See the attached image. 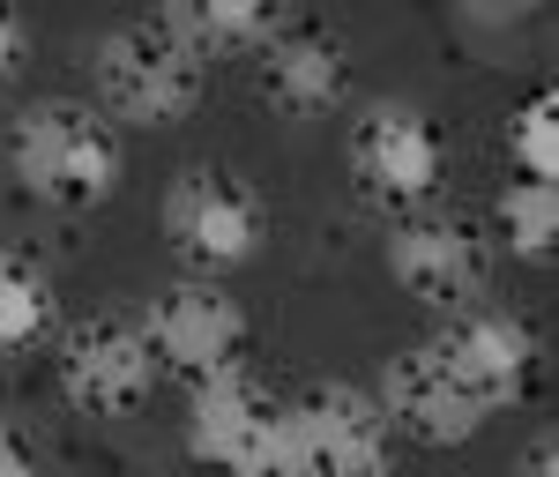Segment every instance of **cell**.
Segmentation results:
<instances>
[{"label": "cell", "mask_w": 559, "mask_h": 477, "mask_svg": "<svg viewBox=\"0 0 559 477\" xmlns=\"http://www.w3.org/2000/svg\"><path fill=\"white\" fill-rule=\"evenodd\" d=\"M350 179L381 210H418L440 187V134L418 105H373L350 128Z\"/></svg>", "instance_id": "8992f818"}, {"label": "cell", "mask_w": 559, "mask_h": 477, "mask_svg": "<svg viewBox=\"0 0 559 477\" xmlns=\"http://www.w3.org/2000/svg\"><path fill=\"white\" fill-rule=\"evenodd\" d=\"M90 83L97 112L128 128H179L202 105V52L179 38L173 23H120L90 45Z\"/></svg>", "instance_id": "7a4b0ae2"}, {"label": "cell", "mask_w": 559, "mask_h": 477, "mask_svg": "<svg viewBox=\"0 0 559 477\" xmlns=\"http://www.w3.org/2000/svg\"><path fill=\"white\" fill-rule=\"evenodd\" d=\"M254 83L284 120H329L350 90V60L329 31H269L254 45Z\"/></svg>", "instance_id": "7c38bea8"}, {"label": "cell", "mask_w": 559, "mask_h": 477, "mask_svg": "<svg viewBox=\"0 0 559 477\" xmlns=\"http://www.w3.org/2000/svg\"><path fill=\"white\" fill-rule=\"evenodd\" d=\"M395 455L381 395L366 389H313L276 403V477H373Z\"/></svg>", "instance_id": "3957f363"}, {"label": "cell", "mask_w": 559, "mask_h": 477, "mask_svg": "<svg viewBox=\"0 0 559 477\" xmlns=\"http://www.w3.org/2000/svg\"><path fill=\"white\" fill-rule=\"evenodd\" d=\"M381 410H388V426L403 440H418V448H463V440L485 433V403H477L440 358H432V344L418 350H403V358H388V373H381Z\"/></svg>", "instance_id": "30bf717a"}, {"label": "cell", "mask_w": 559, "mask_h": 477, "mask_svg": "<svg viewBox=\"0 0 559 477\" xmlns=\"http://www.w3.org/2000/svg\"><path fill=\"white\" fill-rule=\"evenodd\" d=\"M142 336H150V350H157L165 373L194 381V373H210V366H224V358L247 350V313L224 291V276H187L173 291H157Z\"/></svg>", "instance_id": "52a82bcc"}, {"label": "cell", "mask_w": 559, "mask_h": 477, "mask_svg": "<svg viewBox=\"0 0 559 477\" xmlns=\"http://www.w3.org/2000/svg\"><path fill=\"white\" fill-rule=\"evenodd\" d=\"M500 239H508V254H522V261H552V239H559L552 179H515V187L500 194Z\"/></svg>", "instance_id": "9a60e30c"}, {"label": "cell", "mask_w": 559, "mask_h": 477, "mask_svg": "<svg viewBox=\"0 0 559 477\" xmlns=\"http://www.w3.org/2000/svg\"><path fill=\"white\" fill-rule=\"evenodd\" d=\"M388 276L426 306H471L485 284V254L477 231L455 217H395L388 224Z\"/></svg>", "instance_id": "8fae6325"}, {"label": "cell", "mask_w": 559, "mask_h": 477, "mask_svg": "<svg viewBox=\"0 0 559 477\" xmlns=\"http://www.w3.org/2000/svg\"><path fill=\"white\" fill-rule=\"evenodd\" d=\"M157 389V350L134 321H83L60 344V395L83 418H120Z\"/></svg>", "instance_id": "ba28073f"}, {"label": "cell", "mask_w": 559, "mask_h": 477, "mask_svg": "<svg viewBox=\"0 0 559 477\" xmlns=\"http://www.w3.org/2000/svg\"><path fill=\"white\" fill-rule=\"evenodd\" d=\"M31 470H38V448H31L23 433H8V426H0V477H31Z\"/></svg>", "instance_id": "d6986e66"}, {"label": "cell", "mask_w": 559, "mask_h": 477, "mask_svg": "<svg viewBox=\"0 0 559 477\" xmlns=\"http://www.w3.org/2000/svg\"><path fill=\"white\" fill-rule=\"evenodd\" d=\"M52 321V284L31 254L0 247V350L38 344V329Z\"/></svg>", "instance_id": "5bb4252c"}, {"label": "cell", "mask_w": 559, "mask_h": 477, "mask_svg": "<svg viewBox=\"0 0 559 477\" xmlns=\"http://www.w3.org/2000/svg\"><path fill=\"white\" fill-rule=\"evenodd\" d=\"M432 358L485 403V410H508L530 389V366H537V336L522 329L515 313H492V306H455V321L432 336Z\"/></svg>", "instance_id": "9c48e42d"}, {"label": "cell", "mask_w": 559, "mask_h": 477, "mask_svg": "<svg viewBox=\"0 0 559 477\" xmlns=\"http://www.w3.org/2000/svg\"><path fill=\"white\" fill-rule=\"evenodd\" d=\"M448 8H455V23H471V31H508L537 0H448Z\"/></svg>", "instance_id": "e0dca14e"}, {"label": "cell", "mask_w": 559, "mask_h": 477, "mask_svg": "<svg viewBox=\"0 0 559 477\" xmlns=\"http://www.w3.org/2000/svg\"><path fill=\"white\" fill-rule=\"evenodd\" d=\"M120 165H128L120 128L97 105H75V97L31 105L8 128V172L45 210H97V202H112Z\"/></svg>", "instance_id": "6da1fadb"}, {"label": "cell", "mask_w": 559, "mask_h": 477, "mask_svg": "<svg viewBox=\"0 0 559 477\" xmlns=\"http://www.w3.org/2000/svg\"><path fill=\"white\" fill-rule=\"evenodd\" d=\"M165 23L202 60H216V52H254L284 23V0H165Z\"/></svg>", "instance_id": "4fadbf2b"}, {"label": "cell", "mask_w": 559, "mask_h": 477, "mask_svg": "<svg viewBox=\"0 0 559 477\" xmlns=\"http://www.w3.org/2000/svg\"><path fill=\"white\" fill-rule=\"evenodd\" d=\"M508 157L522 179H559V90H530L508 120Z\"/></svg>", "instance_id": "2e32d148"}, {"label": "cell", "mask_w": 559, "mask_h": 477, "mask_svg": "<svg viewBox=\"0 0 559 477\" xmlns=\"http://www.w3.org/2000/svg\"><path fill=\"white\" fill-rule=\"evenodd\" d=\"M23 60H31V31H23V15L0 0V83L23 75Z\"/></svg>", "instance_id": "ac0fdd59"}, {"label": "cell", "mask_w": 559, "mask_h": 477, "mask_svg": "<svg viewBox=\"0 0 559 477\" xmlns=\"http://www.w3.org/2000/svg\"><path fill=\"white\" fill-rule=\"evenodd\" d=\"M187 455L216 463V470H254L276 477V403L261 395V381L224 358L210 373H194V403H187Z\"/></svg>", "instance_id": "5b68a950"}, {"label": "cell", "mask_w": 559, "mask_h": 477, "mask_svg": "<svg viewBox=\"0 0 559 477\" xmlns=\"http://www.w3.org/2000/svg\"><path fill=\"white\" fill-rule=\"evenodd\" d=\"M157 224H165L173 254L187 261L194 276H231V269H247V261L261 254V239H269L261 194L239 172H224V165H187V172H173L165 202H157Z\"/></svg>", "instance_id": "277c9868"}]
</instances>
